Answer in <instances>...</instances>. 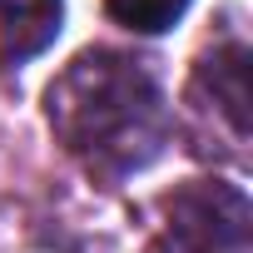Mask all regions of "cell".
I'll return each instance as SVG.
<instances>
[{"instance_id":"6da1fadb","label":"cell","mask_w":253,"mask_h":253,"mask_svg":"<svg viewBox=\"0 0 253 253\" xmlns=\"http://www.w3.org/2000/svg\"><path fill=\"white\" fill-rule=\"evenodd\" d=\"M45 119L55 139L104 179L144 169L169 139V114L154 75L119 50L75 55L45 89Z\"/></svg>"},{"instance_id":"7a4b0ae2","label":"cell","mask_w":253,"mask_h":253,"mask_svg":"<svg viewBox=\"0 0 253 253\" xmlns=\"http://www.w3.org/2000/svg\"><path fill=\"white\" fill-rule=\"evenodd\" d=\"M164 213L184 253H253V209L238 184L189 179L164 199Z\"/></svg>"},{"instance_id":"3957f363","label":"cell","mask_w":253,"mask_h":253,"mask_svg":"<svg viewBox=\"0 0 253 253\" xmlns=\"http://www.w3.org/2000/svg\"><path fill=\"white\" fill-rule=\"evenodd\" d=\"M194 99H209L204 109H218L228 119L233 139H248V50L243 45H223L209 60H199L194 70Z\"/></svg>"},{"instance_id":"277c9868","label":"cell","mask_w":253,"mask_h":253,"mask_svg":"<svg viewBox=\"0 0 253 253\" xmlns=\"http://www.w3.org/2000/svg\"><path fill=\"white\" fill-rule=\"evenodd\" d=\"M65 0H0V65H25L55 45Z\"/></svg>"},{"instance_id":"5b68a950","label":"cell","mask_w":253,"mask_h":253,"mask_svg":"<svg viewBox=\"0 0 253 253\" xmlns=\"http://www.w3.org/2000/svg\"><path fill=\"white\" fill-rule=\"evenodd\" d=\"M109 15L124 25V30H139V35H159L169 30L184 10H189V0H104Z\"/></svg>"},{"instance_id":"8992f818","label":"cell","mask_w":253,"mask_h":253,"mask_svg":"<svg viewBox=\"0 0 253 253\" xmlns=\"http://www.w3.org/2000/svg\"><path fill=\"white\" fill-rule=\"evenodd\" d=\"M144 253H184V248H179V243H169V238H159V243H149Z\"/></svg>"}]
</instances>
